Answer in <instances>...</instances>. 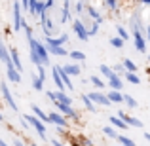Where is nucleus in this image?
I'll list each match as a JSON object with an SVG mask.
<instances>
[{"instance_id":"nucleus-26","label":"nucleus","mask_w":150,"mask_h":146,"mask_svg":"<svg viewBox=\"0 0 150 146\" xmlns=\"http://www.w3.org/2000/svg\"><path fill=\"white\" fill-rule=\"evenodd\" d=\"M69 57L74 59L76 63H84L86 61V53L84 51H69Z\"/></svg>"},{"instance_id":"nucleus-48","label":"nucleus","mask_w":150,"mask_h":146,"mask_svg":"<svg viewBox=\"0 0 150 146\" xmlns=\"http://www.w3.org/2000/svg\"><path fill=\"white\" fill-rule=\"evenodd\" d=\"M19 125H21L23 129H29V123H27V121L23 120V118H21V120H19Z\"/></svg>"},{"instance_id":"nucleus-51","label":"nucleus","mask_w":150,"mask_h":146,"mask_svg":"<svg viewBox=\"0 0 150 146\" xmlns=\"http://www.w3.org/2000/svg\"><path fill=\"white\" fill-rule=\"evenodd\" d=\"M29 146H38V144L34 142V140H29Z\"/></svg>"},{"instance_id":"nucleus-4","label":"nucleus","mask_w":150,"mask_h":146,"mask_svg":"<svg viewBox=\"0 0 150 146\" xmlns=\"http://www.w3.org/2000/svg\"><path fill=\"white\" fill-rule=\"evenodd\" d=\"M72 30L76 32V36L80 38L82 42H88L89 40V34H88V27L84 25V21H82L80 17H76L72 21Z\"/></svg>"},{"instance_id":"nucleus-38","label":"nucleus","mask_w":150,"mask_h":146,"mask_svg":"<svg viewBox=\"0 0 150 146\" xmlns=\"http://www.w3.org/2000/svg\"><path fill=\"white\" fill-rule=\"evenodd\" d=\"M72 6H74V11H76V15H82V13H84V10H86V4H84V2H74Z\"/></svg>"},{"instance_id":"nucleus-33","label":"nucleus","mask_w":150,"mask_h":146,"mask_svg":"<svg viewBox=\"0 0 150 146\" xmlns=\"http://www.w3.org/2000/svg\"><path fill=\"white\" fill-rule=\"evenodd\" d=\"M99 70H101V74H103V76L106 78V80H108V78H110V76L114 74V72H112V68H110L108 65H101V66H99Z\"/></svg>"},{"instance_id":"nucleus-14","label":"nucleus","mask_w":150,"mask_h":146,"mask_svg":"<svg viewBox=\"0 0 150 146\" xmlns=\"http://www.w3.org/2000/svg\"><path fill=\"white\" fill-rule=\"evenodd\" d=\"M30 106H33V116H36V118H38V120H40L44 125H46V123H48V125L51 123L50 118H48V114H46V112H44V110H42L38 104H30Z\"/></svg>"},{"instance_id":"nucleus-20","label":"nucleus","mask_w":150,"mask_h":146,"mask_svg":"<svg viewBox=\"0 0 150 146\" xmlns=\"http://www.w3.org/2000/svg\"><path fill=\"white\" fill-rule=\"evenodd\" d=\"M70 8H72V2H69V0L63 2V10H61V23L63 25L70 19Z\"/></svg>"},{"instance_id":"nucleus-9","label":"nucleus","mask_w":150,"mask_h":146,"mask_svg":"<svg viewBox=\"0 0 150 146\" xmlns=\"http://www.w3.org/2000/svg\"><path fill=\"white\" fill-rule=\"evenodd\" d=\"M48 118H50L51 123H55L57 127H61V129H67V127H69V120H67L63 114H59L57 110H55V112H50Z\"/></svg>"},{"instance_id":"nucleus-32","label":"nucleus","mask_w":150,"mask_h":146,"mask_svg":"<svg viewBox=\"0 0 150 146\" xmlns=\"http://www.w3.org/2000/svg\"><path fill=\"white\" fill-rule=\"evenodd\" d=\"M103 133H105L106 137H110V139H118V133L114 127H110V125H106V127H103Z\"/></svg>"},{"instance_id":"nucleus-31","label":"nucleus","mask_w":150,"mask_h":146,"mask_svg":"<svg viewBox=\"0 0 150 146\" xmlns=\"http://www.w3.org/2000/svg\"><path fill=\"white\" fill-rule=\"evenodd\" d=\"M82 102H84V106H86V108L89 110V112H95V110H97V108H95V104H93V102L89 101V97L86 95V93L82 95Z\"/></svg>"},{"instance_id":"nucleus-24","label":"nucleus","mask_w":150,"mask_h":146,"mask_svg":"<svg viewBox=\"0 0 150 146\" xmlns=\"http://www.w3.org/2000/svg\"><path fill=\"white\" fill-rule=\"evenodd\" d=\"M48 49V55H55V57H65V55H69V51L65 48H46Z\"/></svg>"},{"instance_id":"nucleus-41","label":"nucleus","mask_w":150,"mask_h":146,"mask_svg":"<svg viewBox=\"0 0 150 146\" xmlns=\"http://www.w3.org/2000/svg\"><path fill=\"white\" fill-rule=\"evenodd\" d=\"M38 68V72H36V76H38V80H42V82H46V66H36Z\"/></svg>"},{"instance_id":"nucleus-40","label":"nucleus","mask_w":150,"mask_h":146,"mask_svg":"<svg viewBox=\"0 0 150 146\" xmlns=\"http://www.w3.org/2000/svg\"><path fill=\"white\" fill-rule=\"evenodd\" d=\"M29 15L36 17V0H29Z\"/></svg>"},{"instance_id":"nucleus-1","label":"nucleus","mask_w":150,"mask_h":146,"mask_svg":"<svg viewBox=\"0 0 150 146\" xmlns=\"http://www.w3.org/2000/svg\"><path fill=\"white\" fill-rule=\"evenodd\" d=\"M29 49H33V51L38 53V57H40V61H42V66H50V55H48V49H46V46L42 44V42H38L36 38L29 40Z\"/></svg>"},{"instance_id":"nucleus-35","label":"nucleus","mask_w":150,"mask_h":146,"mask_svg":"<svg viewBox=\"0 0 150 146\" xmlns=\"http://www.w3.org/2000/svg\"><path fill=\"white\" fill-rule=\"evenodd\" d=\"M89 82H91L97 89H105V82H103L99 76H91V78H89Z\"/></svg>"},{"instance_id":"nucleus-10","label":"nucleus","mask_w":150,"mask_h":146,"mask_svg":"<svg viewBox=\"0 0 150 146\" xmlns=\"http://www.w3.org/2000/svg\"><path fill=\"white\" fill-rule=\"evenodd\" d=\"M133 40H135V48L141 53H146V40H144L143 32H139L137 29H133Z\"/></svg>"},{"instance_id":"nucleus-18","label":"nucleus","mask_w":150,"mask_h":146,"mask_svg":"<svg viewBox=\"0 0 150 146\" xmlns=\"http://www.w3.org/2000/svg\"><path fill=\"white\" fill-rule=\"evenodd\" d=\"M0 61H2L4 65L11 63V61H10V49L6 48V44H4V40H2V36H0Z\"/></svg>"},{"instance_id":"nucleus-7","label":"nucleus","mask_w":150,"mask_h":146,"mask_svg":"<svg viewBox=\"0 0 150 146\" xmlns=\"http://www.w3.org/2000/svg\"><path fill=\"white\" fill-rule=\"evenodd\" d=\"M86 95L89 97V101L93 102V104H101V106H112L108 101V97L105 95V93L101 91H91V93H86Z\"/></svg>"},{"instance_id":"nucleus-11","label":"nucleus","mask_w":150,"mask_h":146,"mask_svg":"<svg viewBox=\"0 0 150 146\" xmlns=\"http://www.w3.org/2000/svg\"><path fill=\"white\" fill-rule=\"evenodd\" d=\"M61 68L65 70L70 78H72V76H80V74H82V68H80L78 63H67V65H61Z\"/></svg>"},{"instance_id":"nucleus-53","label":"nucleus","mask_w":150,"mask_h":146,"mask_svg":"<svg viewBox=\"0 0 150 146\" xmlns=\"http://www.w3.org/2000/svg\"><path fill=\"white\" fill-rule=\"evenodd\" d=\"M0 146H8V142H4V140L0 139Z\"/></svg>"},{"instance_id":"nucleus-16","label":"nucleus","mask_w":150,"mask_h":146,"mask_svg":"<svg viewBox=\"0 0 150 146\" xmlns=\"http://www.w3.org/2000/svg\"><path fill=\"white\" fill-rule=\"evenodd\" d=\"M51 78H53V84H55V87H57V91H67V87H65V84H63V80H61V76H59L55 65H53V68H51Z\"/></svg>"},{"instance_id":"nucleus-55","label":"nucleus","mask_w":150,"mask_h":146,"mask_svg":"<svg viewBox=\"0 0 150 146\" xmlns=\"http://www.w3.org/2000/svg\"><path fill=\"white\" fill-rule=\"evenodd\" d=\"M148 63H150V55H148Z\"/></svg>"},{"instance_id":"nucleus-37","label":"nucleus","mask_w":150,"mask_h":146,"mask_svg":"<svg viewBox=\"0 0 150 146\" xmlns=\"http://www.w3.org/2000/svg\"><path fill=\"white\" fill-rule=\"evenodd\" d=\"M97 32H99V23L93 21V23H91V27H88V34H89V38H91V36H95Z\"/></svg>"},{"instance_id":"nucleus-15","label":"nucleus","mask_w":150,"mask_h":146,"mask_svg":"<svg viewBox=\"0 0 150 146\" xmlns=\"http://www.w3.org/2000/svg\"><path fill=\"white\" fill-rule=\"evenodd\" d=\"M10 61H11V65H13V68L17 70L19 74H23V65H21V59H19L17 49H10Z\"/></svg>"},{"instance_id":"nucleus-47","label":"nucleus","mask_w":150,"mask_h":146,"mask_svg":"<svg viewBox=\"0 0 150 146\" xmlns=\"http://www.w3.org/2000/svg\"><path fill=\"white\" fill-rule=\"evenodd\" d=\"M51 144H53V146H67L65 142H61V140H57V139H53V140H51Z\"/></svg>"},{"instance_id":"nucleus-6","label":"nucleus","mask_w":150,"mask_h":146,"mask_svg":"<svg viewBox=\"0 0 150 146\" xmlns=\"http://www.w3.org/2000/svg\"><path fill=\"white\" fill-rule=\"evenodd\" d=\"M69 42V34H59V36H50L46 38V48H65V44Z\"/></svg>"},{"instance_id":"nucleus-44","label":"nucleus","mask_w":150,"mask_h":146,"mask_svg":"<svg viewBox=\"0 0 150 146\" xmlns=\"http://www.w3.org/2000/svg\"><path fill=\"white\" fill-rule=\"evenodd\" d=\"M112 72H114V74H116V72H122V74H124V72H125L124 65H116V66H114V68H112Z\"/></svg>"},{"instance_id":"nucleus-54","label":"nucleus","mask_w":150,"mask_h":146,"mask_svg":"<svg viewBox=\"0 0 150 146\" xmlns=\"http://www.w3.org/2000/svg\"><path fill=\"white\" fill-rule=\"evenodd\" d=\"M143 4H144V6H150V0H144Z\"/></svg>"},{"instance_id":"nucleus-45","label":"nucleus","mask_w":150,"mask_h":146,"mask_svg":"<svg viewBox=\"0 0 150 146\" xmlns=\"http://www.w3.org/2000/svg\"><path fill=\"white\" fill-rule=\"evenodd\" d=\"M13 146H27V144L23 142V140L19 139V137H13Z\"/></svg>"},{"instance_id":"nucleus-27","label":"nucleus","mask_w":150,"mask_h":146,"mask_svg":"<svg viewBox=\"0 0 150 146\" xmlns=\"http://www.w3.org/2000/svg\"><path fill=\"white\" fill-rule=\"evenodd\" d=\"M124 78L129 82V84H133V85H139L141 84V78L137 76V74H133V72H124Z\"/></svg>"},{"instance_id":"nucleus-36","label":"nucleus","mask_w":150,"mask_h":146,"mask_svg":"<svg viewBox=\"0 0 150 146\" xmlns=\"http://www.w3.org/2000/svg\"><path fill=\"white\" fill-rule=\"evenodd\" d=\"M110 46L116 48V49H120V48H124V40L118 38V36H114V38H110Z\"/></svg>"},{"instance_id":"nucleus-5","label":"nucleus","mask_w":150,"mask_h":146,"mask_svg":"<svg viewBox=\"0 0 150 146\" xmlns=\"http://www.w3.org/2000/svg\"><path fill=\"white\" fill-rule=\"evenodd\" d=\"M11 6H13V27H11V29H13L15 32H19V30H23V11H21V2H13Z\"/></svg>"},{"instance_id":"nucleus-8","label":"nucleus","mask_w":150,"mask_h":146,"mask_svg":"<svg viewBox=\"0 0 150 146\" xmlns=\"http://www.w3.org/2000/svg\"><path fill=\"white\" fill-rule=\"evenodd\" d=\"M118 118H120V120L124 121V123L127 125V127H137V129L143 127V121L137 120V118H133V116H127V114H125L124 110H120V112H118Z\"/></svg>"},{"instance_id":"nucleus-2","label":"nucleus","mask_w":150,"mask_h":146,"mask_svg":"<svg viewBox=\"0 0 150 146\" xmlns=\"http://www.w3.org/2000/svg\"><path fill=\"white\" fill-rule=\"evenodd\" d=\"M23 120L27 121V123L30 125V127L34 129V131L38 133V135H40V139H44V140H48V131H46V125L42 123L40 120H38L36 116H33V114H25V116H23Z\"/></svg>"},{"instance_id":"nucleus-25","label":"nucleus","mask_w":150,"mask_h":146,"mask_svg":"<svg viewBox=\"0 0 150 146\" xmlns=\"http://www.w3.org/2000/svg\"><path fill=\"white\" fill-rule=\"evenodd\" d=\"M122 65H124L125 72H133V74L137 72V65L131 61V59H124V61H122Z\"/></svg>"},{"instance_id":"nucleus-29","label":"nucleus","mask_w":150,"mask_h":146,"mask_svg":"<svg viewBox=\"0 0 150 146\" xmlns=\"http://www.w3.org/2000/svg\"><path fill=\"white\" fill-rule=\"evenodd\" d=\"M118 142H120L122 146H135V140L133 139H129V137H125V135H118Z\"/></svg>"},{"instance_id":"nucleus-19","label":"nucleus","mask_w":150,"mask_h":146,"mask_svg":"<svg viewBox=\"0 0 150 146\" xmlns=\"http://www.w3.org/2000/svg\"><path fill=\"white\" fill-rule=\"evenodd\" d=\"M55 66H57V72H59V76H61V80H63V84H65V87H67V89H74L72 82H70V76L61 68V65H55Z\"/></svg>"},{"instance_id":"nucleus-52","label":"nucleus","mask_w":150,"mask_h":146,"mask_svg":"<svg viewBox=\"0 0 150 146\" xmlns=\"http://www.w3.org/2000/svg\"><path fill=\"white\" fill-rule=\"evenodd\" d=\"M146 36H148V40H150V27H146Z\"/></svg>"},{"instance_id":"nucleus-43","label":"nucleus","mask_w":150,"mask_h":146,"mask_svg":"<svg viewBox=\"0 0 150 146\" xmlns=\"http://www.w3.org/2000/svg\"><path fill=\"white\" fill-rule=\"evenodd\" d=\"M21 11L29 13V0H23V2H21Z\"/></svg>"},{"instance_id":"nucleus-34","label":"nucleus","mask_w":150,"mask_h":146,"mask_svg":"<svg viewBox=\"0 0 150 146\" xmlns=\"http://www.w3.org/2000/svg\"><path fill=\"white\" fill-rule=\"evenodd\" d=\"M124 102L129 106V108H137V106H139V102H137L131 95H124Z\"/></svg>"},{"instance_id":"nucleus-56","label":"nucleus","mask_w":150,"mask_h":146,"mask_svg":"<svg viewBox=\"0 0 150 146\" xmlns=\"http://www.w3.org/2000/svg\"><path fill=\"white\" fill-rule=\"evenodd\" d=\"M118 146H122V144H118Z\"/></svg>"},{"instance_id":"nucleus-3","label":"nucleus","mask_w":150,"mask_h":146,"mask_svg":"<svg viewBox=\"0 0 150 146\" xmlns=\"http://www.w3.org/2000/svg\"><path fill=\"white\" fill-rule=\"evenodd\" d=\"M0 93H2V99H4V102H6L8 106H10L13 112H17V102H15V99H13V95H11V91H10V87H8V84L6 82H0Z\"/></svg>"},{"instance_id":"nucleus-30","label":"nucleus","mask_w":150,"mask_h":146,"mask_svg":"<svg viewBox=\"0 0 150 146\" xmlns=\"http://www.w3.org/2000/svg\"><path fill=\"white\" fill-rule=\"evenodd\" d=\"M29 57H30V63H33L34 66H42V61H40V57H38V53H36V51L29 49Z\"/></svg>"},{"instance_id":"nucleus-17","label":"nucleus","mask_w":150,"mask_h":146,"mask_svg":"<svg viewBox=\"0 0 150 146\" xmlns=\"http://www.w3.org/2000/svg\"><path fill=\"white\" fill-rule=\"evenodd\" d=\"M86 11H88V15H89V17H91L95 23H99V25L103 23V15H101L99 11H97L95 8H93V6H91V4H86Z\"/></svg>"},{"instance_id":"nucleus-49","label":"nucleus","mask_w":150,"mask_h":146,"mask_svg":"<svg viewBox=\"0 0 150 146\" xmlns=\"http://www.w3.org/2000/svg\"><path fill=\"white\" fill-rule=\"evenodd\" d=\"M53 6H55L53 0H48V2H46V8H48V10H50V8H53Z\"/></svg>"},{"instance_id":"nucleus-28","label":"nucleus","mask_w":150,"mask_h":146,"mask_svg":"<svg viewBox=\"0 0 150 146\" xmlns=\"http://www.w3.org/2000/svg\"><path fill=\"white\" fill-rule=\"evenodd\" d=\"M30 80H33V87H34V91H42V89H44V82L38 80L36 74H30Z\"/></svg>"},{"instance_id":"nucleus-42","label":"nucleus","mask_w":150,"mask_h":146,"mask_svg":"<svg viewBox=\"0 0 150 146\" xmlns=\"http://www.w3.org/2000/svg\"><path fill=\"white\" fill-rule=\"evenodd\" d=\"M105 4V8H108V10H116L118 8V2H114V0H106V2H103Z\"/></svg>"},{"instance_id":"nucleus-23","label":"nucleus","mask_w":150,"mask_h":146,"mask_svg":"<svg viewBox=\"0 0 150 146\" xmlns=\"http://www.w3.org/2000/svg\"><path fill=\"white\" fill-rule=\"evenodd\" d=\"M108 121H110V127H116V129H124V131H125V129H129L127 125H125V123H124V121H122V120H120V118H118V116H110V118H108Z\"/></svg>"},{"instance_id":"nucleus-22","label":"nucleus","mask_w":150,"mask_h":146,"mask_svg":"<svg viewBox=\"0 0 150 146\" xmlns=\"http://www.w3.org/2000/svg\"><path fill=\"white\" fill-rule=\"evenodd\" d=\"M106 97H108L110 104H120V102H124V95H122L120 91H112V89H110V91L106 93Z\"/></svg>"},{"instance_id":"nucleus-50","label":"nucleus","mask_w":150,"mask_h":146,"mask_svg":"<svg viewBox=\"0 0 150 146\" xmlns=\"http://www.w3.org/2000/svg\"><path fill=\"white\" fill-rule=\"evenodd\" d=\"M144 139H146L148 142H150V133H144Z\"/></svg>"},{"instance_id":"nucleus-21","label":"nucleus","mask_w":150,"mask_h":146,"mask_svg":"<svg viewBox=\"0 0 150 146\" xmlns=\"http://www.w3.org/2000/svg\"><path fill=\"white\" fill-rule=\"evenodd\" d=\"M55 102H61V104L67 106H72V99L67 95L65 91H55Z\"/></svg>"},{"instance_id":"nucleus-39","label":"nucleus","mask_w":150,"mask_h":146,"mask_svg":"<svg viewBox=\"0 0 150 146\" xmlns=\"http://www.w3.org/2000/svg\"><path fill=\"white\" fill-rule=\"evenodd\" d=\"M116 30H118V38H122V40H127V38H129V34H127V30H125L124 29V27H116Z\"/></svg>"},{"instance_id":"nucleus-46","label":"nucleus","mask_w":150,"mask_h":146,"mask_svg":"<svg viewBox=\"0 0 150 146\" xmlns=\"http://www.w3.org/2000/svg\"><path fill=\"white\" fill-rule=\"evenodd\" d=\"M46 97H48L51 102H55V91H50L48 89V91H46Z\"/></svg>"},{"instance_id":"nucleus-13","label":"nucleus","mask_w":150,"mask_h":146,"mask_svg":"<svg viewBox=\"0 0 150 146\" xmlns=\"http://www.w3.org/2000/svg\"><path fill=\"white\" fill-rule=\"evenodd\" d=\"M6 76H8V80L13 82V84H19V82H21V74L13 68L11 63H8V65H6Z\"/></svg>"},{"instance_id":"nucleus-12","label":"nucleus","mask_w":150,"mask_h":146,"mask_svg":"<svg viewBox=\"0 0 150 146\" xmlns=\"http://www.w3.org/2000/svg\"><path fill=\"white\" fill-rule=\"evenodd\" d=\"M108 87L112 89V91H122V89H124V82H122L120 74H112V76L108 78Z\"/></svg>"}]
</instances>
